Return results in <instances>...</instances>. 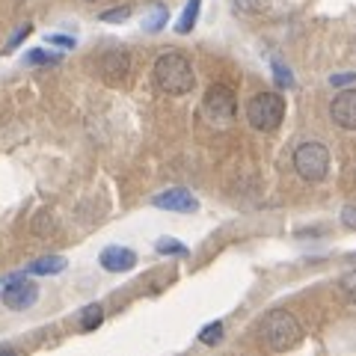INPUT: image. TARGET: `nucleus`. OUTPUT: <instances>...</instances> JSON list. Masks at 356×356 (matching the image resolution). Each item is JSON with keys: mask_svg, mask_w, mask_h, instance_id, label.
Returning <instances> with one entry per match:
<instances>
[{"mask_svg": "<svg viewBox=\"0 0 356 356\" xmlns=\"http://www.w3.org/2000/svg\"><path fill=\"white\" fill-rule=\"evenodd\" d=\"M154 83H158L161 92L166 95H187L196 86V74L193 65L184 54H163L154 63Z\"/></svg>", "mask_w": 356, "mask_h": 356, "instance_id": "f257e3e1", "label": "nucleus"}, {"mask_svg": "<svg viewBox=\"0 0 356 356\" xmlns=\"http://www.w3.org/2000/svg\"><path fill=\"white\" fill-rule=\"evenodd\" d=\"M261 336L270 344V350L282 353L303 341V327H300V321L288 309H273V312H267L261 321Z\"/></svg>", "mask_w": 356, "mask_h": 356, "instance_id": "f03ea898", "label": "nucleus"}, {"mask_svg": "<svg viewBox=\"0 0 356 356\" xmlns=\"http://www.w3.org/2000/svg\"><path fill=\"white\" fill-rule=\"evenodd\" d=\"M247 119L255 131H276L285 119V98L276 92H259L250 98Z\"/></svg>", "mask_w": 356, "mask_h": 356, "instance_id": "7ed1b4c3", "label": "nucleus"}, {"mask_svg": "<svg viewBox=\"0 0 356 356\" xmlns=\"http://www.w3.org/2000/svg\"><path fill=\"white\" fill-rule=\"evenodd\" d=\"M294 170L303 181H324L327 172H330V149L324 143H315L309 140L303 146H297L294 152Z\"/></svg>", "mask_w": 356, "mask_h": 356, "instance_id": "20e7f679", "label": "nucleus"}, {"mask_svg": "<svg viewBox=\"0 0 356 356\" xmlns=\"http://www.w3.org/2000/svg\"><path fill=\"white\" fill-rule=\"evenodd\" d=\"M238 113V102H235V92L229 86H211L205 98H202V116L217 128H226L232 125V119Z\"/></svg>", "mask_w": 356, "mask_h": 356, "instance_id": "39448f33", "label": "nucleus"}, {"mask_svg": "<svg viewBox=\"0 0 356 356\" xmlns=\"http://www.w3.org/2000/svg\"><path fill=\"white\" fill-rule=\"evenodd\" d=\"M0 285H3V288H0V300H3L6 309L21 312V309H30L39 300V285L36 282H27L21 273L6 276Z\"/></svg>", "mask_w": 356, "mask_h": 356, "instance_id": "423d86ee", "label": "nucleus"}, {"mask_svg": "<svg viewBox=\"0 0 356 356\" xmlns=\"http://www.w3.org/2000/svg\"><path fill=\"white\" fill-rule=\"evenodd\" d=\"M152 205L163 211H175V214H191V211L199 208V199L191 191H184V187H172V191L152 196Z\"/></svg>", "mask_w": 356, "mask_h": 356, "instance_id": "0eeeda50", "label": "nucleus"}, {"mask_svg": "<svg viewBox=\"0 0 356 356\" xmlns=\"http://www.w3.org/2000/svg\"><path fill=\"white\" fill-rule=\"evenodd\" d=\"M330 116L339 128L356 131V89H344V92H339L336 98H332Z\"/></svg>", "mask_w": 356, "mask_h": 356, "instance_id": "6e6552de", "label": "nucleus"}, {"mask_svg": "<svg viewBox=\"0 0 356 356\" xmlns=\"http://www.w3.org/2000/svg\"><path fill=\"white\" fill-rule=\"evenodd\" d=\"M98 261H102V267L110 273H125L137 264V252L128 250V247H107V250H102V255H98Z\"/></svg>", "mask_w": 356, "mask_h": 356, "instance_id": "1a4fd4ad", "label": "nucleus"}, {"mask_svg": "<svg viewBox=\"0 0 356 356\" xmlns=\"http://www.w3.org/2000/svg\"><path fill=\"white\" fill-rule=\"evenodd\" d=\"M128 69H131V57L125 51H107L102 60H98V72H102L107 81H122V77L128 74Z\"/></svg>", "mask_w": 356, "mask_h": 356, "instance_id": "9d476101", "label": "nucleus"}, {"mask_svg": "<svg viewBox=\"0 0 356 356\" xmlns=\"http://www.w3.org/2000/svg\"><path fill=\"white\" fill-rule=\"evenodd\" d=\"M65 261L63 255H42V259H36L30 264V273L33 276H54V273H63L65 270Z\"/></svg>", "mask_w": 356, "mask_h": 356, "instance_id": "9b49d317", "label": "nucleus"}, {"mask_svg": "<svg viewBox=\"0 0 356 356\" xmlns=\"http://www.w3.org/2000/svg\"><path fill=\"white\" fill-rule=\"evenodd\" d=\"M199 13H202V0H191V3L184 6L181 18H178L175 30H178V33H191V30L196 27V21H199Z\"/></svg>", "mask_w": 356, "mask_h": 356, "instance_id": "f8f14e48", "label": "nucleus"}, {"mask_svg": "<svg viewBox=\"0 0 356 356\" xmlns=\"http://www.w3.org/2000/svg\"><path fill=\"white\" fill-rule=\"evenodd\" d=\"M102 321H104V309L102 303H89L83 312H81V327L86 332H92L95 327H102Z\"/></svg>", "mask_w": 356, "mask_h": 356, "instance_id": "ddd939ff", "label": "nucleus"}, {"mask_svg": "<svg viewBox=\"0 0 356 356\" xmlns=\"http://www.w3.org/2000/svg\"><path fill=\"white\" fill-rule=\"evenodd\" d=\"M163 24H166V6L163 3L152 6V13L146 15V21H143V27H146L149 33H158V30H163Z\"/></svg>", "mask_w": 356, "mask_h": 356, "instance_id": "4468645a", "label": "nucleus"}, {"mask_svg": "<svg viewBox=\"0 0 356 356\" xmlns=\"http://www.w3.org/2000/svg\"><path fill=\"white\" fill-rule=\"evenodd\" d=\"M222 321H214V324H208V327H202V332H199V341L202 344H220L222 341Z\"/></svg>", "mask_w": 356, "mask_h": 356, "instance_id": "2eb2a0df", "label": "nucleus"}, {"mask_svg": "<svg viewBox=\"0 0 356 356\" xmlns=\"http://www.w3.org/2000/svg\"><path fill=\"white\" fill-rule=\"evenodd\" d=\"M154 250H158L161 255H187L184 243H178V241H172V238H161L158 243H154Z\"/></svg>", "mask_w": 356, "mask_h": 356, "instance_id": "dca6fc26", "label": "nucleus"}, {"mask_svg": "<svg viewBox=\"0 0 356 356\" xmlns=\"http://www.w3.org/2000/svg\"><path fill=\"white\" fill-rule=\"evenodd\" d=\"M24 60H27L30 65H54V63H60V54H48V51L36 48V51H30Z\"/></svg>", "mask_w": 356, "mask_h": 356, "instance_id": "f3484780", "label": "nucleus"}, {"mask_svg": "<svg viewBox=\"0 0 356 356\" xmlns=\"http://www.w3.org/2000/svg\"><path fill=\"white\" fill-rule=\"evenodd\" d=\"M273 77H276V83H280V86H288V89H291L294 86V77H291V72H288V65H282L280 60H273Z\"/></svg>", "mask_w": 356, "mask_h": 356, "instance_id": "a211bd4d", "label": "nucleus"}, {"mask_svg": "<svg viewBox=\"0 0 356 356\" xmlns=\"http://www.w3.org/2000/svg\"><path fill=\"white\" fill-rule=\"evenodd\" d=\"M341 291H344V297L350 300V303H356V270H350V273H344L341 276Z\"/></svg>", "mask_w": 356, "mask_h": 356, "instance_id": "6ab92c4d", "label": "nucleus"}, {"mask_svg": "<svg viewBox=\"0 0 356 356\" xmlns=\"http://www.w3.org/2000/svg\"><path fill=\"white\" fill-rule=\"evenodd\" d=\"M235 6L241 9V13L255 15V13H261V9H267V0H235Z\"/></svg>", "mask_w": 356, "mask_h": 356, "instance_id": "aec40b11", "label": "nucleus"}, {"mask_svg": "<svg viewBox=\"0 0 356 356\" xmlns=\"http://www.w3.org/2000/svg\"><path fill=\"white\" fill-rule=\"evenodd\" d=\"M48 44H57V48H74V39L72 36H60V33H51V36H44Z\"/></svg>", "mask_w": 356, "mask_h": 356, "instance_id": "412c9836", "label": "nucleus"}, {"mask_svg": "<svg viewBox=\"0 0 356 356\" xmlns=\"http://www.w3.org/2000/svg\"><path fill=\"white\" fill-rule=\"evenodd\" d=\"M131 15L128 6H119V9H110V13H102V21H125Z\"/></svg>", "mask_w": 356, "mask_h": 356, "instance_id": "4be33fe9", "label": "nucleus"}, {"mask_svg": "<svg viewBox=\"0 0 356 356\" xmlns=\"http://www.w3.org/2000/svg\"><path fill=\"white\" fill-rule=\"evenodd\" d=\"M30 30H33L30 24H24V27H21V30L15 33V36H13V39H9V44H6V51H13V48H18V44H21V42H24L27 36H30Z\"/></svg>", "mask_w": 356, "mask_h": 356, "instance_id": "5701e85b", "label": "nucleus"}, {"mask_svg": "<svg viewBox=\"0 0 356 356\" xmlns=\"http://www.w3.org/2000/svg\"><path fill=\"white\" fill-rule=\"evenodd\" d=\"M341 222L348 229H356V205H344V211H341Z\"/></svg>", "mask_w": 356, "mask_h": 356, "instance_id": "b1692460", "label": "nucleus"}, {"mask_svg": "<svg viewBox=\"0 0 356 356\" xmlns=\"http://www.w3.org/2000/svg\"><path fill=\"white\" fill-rule=\"evenodd\" d=\"M356 81V74L350 72V74H336L332 77V86H344V83H353Z\"/></svg>", "mask_w": 356, "mask_h": 356, "instance_id": "393cba45", "label": "nucleus"}, {"mask_svg": "<svg viewBox=\"0 0 356 356\" xmlns=\"http://www.w3.org/2000/svg\"><path fill=\"white\" fill-rule=\"evenodd\" d=\"M92 3H95V0H92Z\"/></svg>", "mask_w": 356, "mask_h": 356, "instance_id": "a878e982", "label": "nucleus"}]
</instances>
